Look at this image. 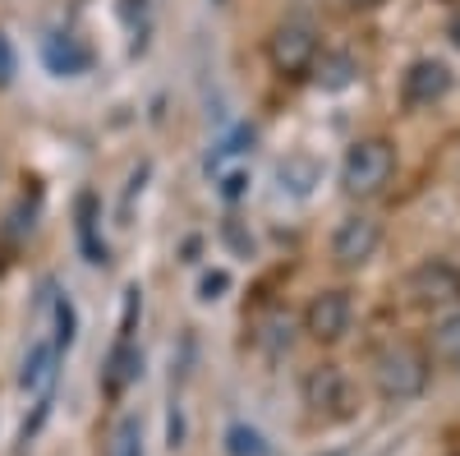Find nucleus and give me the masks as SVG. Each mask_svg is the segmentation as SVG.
Wrapping results in <instances>:
<instances>
[{"instance_id": "nucleus-1", "label": "nucleus", "mask_w": 460, "mask_h": 456, "mask_svg": "<svg viewBox=\"0 0 460 456\" xmlns=\"http://www.w3.org/2000/svg\"><path fill=\"white\" fill-rule=\"evenodd\" d=\"M373 388L382 401L405 406L429 388V360L414 346H405V341H392V346H382L373 355Z\"/></svg>"}, {"instance_id": "nucleus-2", "label": "nucleus", "mask_w": 460, "mask_h": 456, "mask_svg": "<svg viewBox=\"0 0 460 456\" xmlns=\"http://www.w3.org/2000/svg\"><path fill=\"white\" fill-rule=\"evenodd\" d=\"M392 175H396V148L387 139H359L341 162V189L350 199H377L392 184Z\"/></svg>"}, {"instance_id": "nucleus-3", "label": "nucleus", "mask_w": 460, "mask_h": 456, "mask_svg": "<svg viewBox=\"0 0 460 456\" xmlns=\"http://www.w3.org/2000/svg\"><path fill=\"white\" fill-rule=\"evenodd\" d=\"M299 392H304V406L323 415V420H350L355 415V383L341 364H314L304 373Z\"/></svg>"}, {"instance_id": "nucleus-4", "label": "nucleus", "mask_w": 460, "mask_h": 456, "mask_svg": "<svg viewBox=\"0 0 460 456\" xmlns=\"http://www.w3.org/2000/svg\"><path fill=\"white\" fill-rule=\"evenodd\" d=\"M267 60H272V69L286 74V79H304L318 60V32L299 19H286L272 37H267Z\"/></svg>"}, {"instance_id": "nucleus-5", "label": "nucleus", "mask_w": 460, "mask_h": 456, "mask_svg": "<svg viewBox=\"0 0 460 456\" xmlns=\"http://www.w3.org/2000/svg\"><path fill=\"white\" fill-rule=\"evenodd\" d=\"M451 88H456L451 65H447V60H433V56L414 60V65L401 74V102H405L410 111H424V106L447 102V97H451Z\"/></svg>"}, {"instance_id": "nucleus-6", "label": "nucleus", "mask_w": 460, "mask_h": 456, "mask_svg": "<svg viewBox=\"0 0 460 456\" xmlns=\"http://www.w3.org/2000/svg\"><path fill=\"white\" fill-rule=\"evenodd\" d=\"M405 295L419 309H442V304L460 300V273L451 268L447 258H424L419 268L405 277Z\"/></svg>"}, {"instance_id": "nucleus-7", "label": "nucleus", "mask_w": 460, "mask_h": 456, "mask_svg": "<svg viewBox=\"0 0 460 456\" xmlns=\"http://www.w3.org/2000/svg\"><path fill=\"white\" fill-rule=\"evenodd\" d=\"M382 245V221L368 217V212H355V217H345L336 226V236H332V258H336V268H364V263L377 254Z\"/></svg>"}, {"instance_id": "nucleus-8", "label": "nucleus", "mask_w": 460, "mask_h": 456, "mask_svg": "<svg viewBox=\"0 0 460 456\" xmlns=\"http://www.w3.org/2000/svg\"><path fill=\"white\" fill-rule=\"evenodd\" d=\"M350 323H355L350 291H318L309 300V309H304V332H309L314 341H323V346L341 341L345 332H350Z\"/></svg>"}, {"instance_id": "nucleus-9", "label": "nucleus", "mask_w": 460, "mask_h": 456, "mask_svg": "<svg viewBox=\"0 0 460 456\" xmlns=\"http://www.w3.org/2000/svg\"><path fill=\"white\" fill-rule=\"evenodd\" d=\"M138 373H143V351H138V341L134 336H115V346L106 355V369H102V392L115 401V397H125L134 383H138Z\"/></svg>"}, {"instance_id": "nucleus-10", "label": "nucleus", "mask_w": 460, "mask_h": 456, "mask_svg": "<svg viewBox=\"0 0 460 456\" xmlns=\"http://www.w3.org/2000/svg\"><path fill=\"white\" fill-rule=\"evenodd\" d=\"M56 364H60V351H56V341L51 336H37L28 355H23V369H19V388L23 392H37V397H47L56 388Z\"/></svg>"}, {"instance_id": "nucleus-11", "label": "nucleus", "mask_w": 460, "mask_h": 456, "mask_svg": "<svg viewBox=\"0 0 460 456\" xmlns=\"http://www.w3.org/2000/svg\"><path fill=\"white\" fill-rule=\"evenodd\" d=\"M74 231H79V249L93 268L106 263V240H102V208H97V194H84L74 199Z\"/></svg>"}, {"instance_id": "nucleus-12", "label": "nucleus", "mask_w": 460, "mask_h": 456, "mask_svg": "<svg viewBox=\"0 0 460 456\" xmlns=\"http://www.w3.org/2000/svg\"><path fill=\"white\" fill-rule=\"evenodd\" d=\"M42 60H47V69H51V74H60V79H74V74H84V69L93 65L88 47L79 42V37H69V32H56V37H47Z\"/></svg>"}, {"instance_id": "nucleus-13", "label": "nucleus", "mask_w": 460, "mask_h": 456, "mask_svg": "<svg viewBox=\"0 0 460 456\" xmlns=\"http://www.w3.org/2000/svg\"><path fill=\"white\" fill-rule=\"evenodd\" d=\"M253 341H258V351H262L267 360H281V355L295 346V323H290V314H286V309H267V314L258 318Z\"/></svg>"}, {"instance_id": "nucleus-14", "label": "nucleus", "mask_w": 460, "mask_h": 456, "mask_svg": "<svg viewBox=\"0 0 460 456\" xmlns=\"http://www.w3.org/2000/svg\"><path fill=\"white\" fill-rule=\"evenodd\" d=\"M355 74H359V65H355L350 51H323V60H314V84H318L323 93L350 88V84H355Z\"/></svg>"}, {"instance_id": "nucleus-15", "label": "nucleus", "mask_w": 460, "mask_h": 456, "mask_svg": "<svg viewBox=\"0 0 460 456\" xmlns=\"http://www.w3.org/2000/svg\"><path fill=\"white\" fill-rule=\"evenodd\" d=\"M226 456H272V447H267V438L253 425L235 420L226 429Z\"/></svg>"}, {"instance_id": "nucleus-16", "label": "nucleus", "mask_w": 460, "mask_h": 456, "mask_svg": "<svg viewBox=\"0 0 460 456\" xmlns=\"http://www.w3.org/2000/svg\"><path fill=\"white\" fill-rule=\"evenodd\" d=\"M277 180H281V189H290V194H309V189L318 184V162L314 157H286Z\"/></svg>"}, {"instance_id": "nucleus-17", "label": "nucleus", "mask_w": 460, "mask_h": 456, "mask_svg": "<svg viewBox=\"0 0 460 456\" xmlns=\"http://www.w3.org/2000/svg\"><path fill=\"white\" fill-rule=\"evenodd\" d=\"M433 351H438L447 364H456V369H460V309H456V314H447V318L433 327Z\"/></svg>"}, {"instance_id": "nucleus-18", "label": "nucleus", "mask_w": 460, "mask_h": 456, "mask_svg": "<svg viewBox=\"0 0 460 456\" xmlns=\"http://www.w3.org/2000/svg\"><path fill=\"white\" fill-rule=\"evenodd\" d=\"M115 456H143V425L134 415L120 425V434H115Z\"/></svg>"}, {"instance_id": "nucleus-19", "label": "nucleus", "mask_w": 460, "mask_h": 456, "mask_svg": "<svg viewBox=\"0 0 460 456\" xmlns=\"http://www.w3.org/2000/svg\"><path fill=\"white\" fill-rule=\"evenodd\" d=\"M226 291H230V273H226V268H212V273H203V282H199V300H203V304L221 300Z\"/></svg>"}, {"instance_id": "nucleus-20", "label": "nucleus", "mask_w": 460, "mask_h": 456, "mask_svg": "<svg viewBox=\"0 0 460 456\" xmlns=\"http://www.w3.org/2000/svg\"><path fill=\"white\" fill-rule=\"evenodd\" d=\"M244 189H249V171H244V166H235V171L221 175V199H226V203L244 199Z\"/></svg>"}, {"instance_id": "nucleus-21", "label": "nucleus", "mask_w": 460, "mask_h": 456, "mask_svg": "<svg viewBox=\"0 0 460 456\" xmlns=\"http://www.w3.org/2000/svg\"><path fill=\"white\" fill-rule=\"evenodd\" d=\"M14 79V47H10V37L0 32V88H5Z\"/></svg>"}, {"instance_id": "nucleus-22", "label": "nucleus", "mask_w": 460, "mask_h": 456, "mask_svg": "<svg viewBox=\"0 0 460 456\" xmlns=\"http://www.w3.org/2000/svg\"><path fill=\"white\" fill-rule=\"evenodd\" d=\"M226 240H230V245H235L240 254H253V236H244V231H240V221H235V217H230V221H226Z\"/></svg>"}, {"instance_id": "nucleus-23", "label": "nucleus", "mask_w": 460, "mask_h": 456, "mask_svg": "<svg viewBox=\"0 0 460 456\" xmlns=\"http://www.w3.org/2000/svg\"><path fill=\"white\" fill-rule=\"evenodd\" d=\"M447 37H451V47H460V10L451 14V23H447Z\"/></svg>"}, {"instance_id": "nucleus-24", "label": "nucleus", "mask_w": 460, "mask_h": 456, "mask_svg": "<svg viewBox=\"0 0 460 456\" xmlns=\"http://www.w3.org/2000/svg\"><path fill=\"white\" fill-rule=\"evenodd\" d=\"M355 5H377V0H355Z\"/></svg>"}, {"instance_id": "nucleus-25", "label": "nucleus", "mask_w": 460, "mask_h": 456, "mask_svg": "<svg viewBox=\"0 0 460 456\" xmlns=\"http://www.w3.org/2000/svg\"><path fill=\"white\" fill-rule=\"evenodd\" d=\"M217 5H226V0H217Z\"/></svg>"}, {"instance_id": "nucleus-26", "label": "nucleus", "mask_w": 460, "mask_h": 456, "mask_svg": "<svg viewBox=\"0 0 460 456\" xmlns=\"http://www.w3.org/2000/svg\"><path fill=\"white\" fill-rule=\"evenodd\" d=\"M332 456H341V452H332Z\"/></svg>"}]
</instances>
